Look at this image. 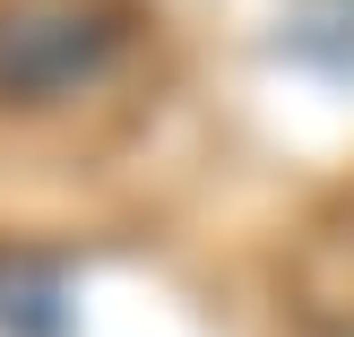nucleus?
I'll list each match as a JSON object with an SVG mask.
<instances>
[{
	"label": "nucleus",
	"instance_id": "nucleus-2",
	"mask_svg": "<svg viewBox=\"0 0 354 337\" xmlns=\"http://www.w3.org/2000/svg\"><path fill=\"white\" fill-rule=\"evenodd\" d=\"M0 337H69L61 268H44L26 251H0Z\"/></svg>",
	"mask_w": 354,
	"mask_h": 337
},
{
	"label": "nucleus",
	"instance_id": "nucleus-3",
	"mask_svg": "<svg viewBox=\"0 0 354 337\" xmlns=\"http://www.w3.org/2000/svg\"><path fill=\"white\" fill-rule=\"evenodd\" d=\"M286 44L328 78H354V0H286Z\"/></svg>",
	"mask_w": 354,
	"mask_h": 337
},
{
	"label": "nucleus",
	"instance_id": "nucleus-1",
	"mask_svg": "<svg viewBox=\"0 0 354 337\" xmlns=\"http://www.w3.org/2000/svg\"><path fill=\"white\" fill-rule=\"evenodd\" d=\"M138 0H0V104L44 113L130 52Z\"/></svg>",
	"mask_w": 354,
	"mask_h": 337
}]
</instances>
